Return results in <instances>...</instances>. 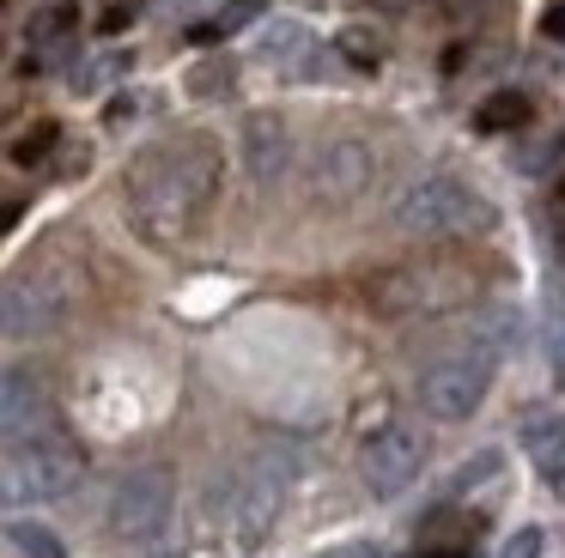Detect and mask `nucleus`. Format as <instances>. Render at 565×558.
<instances>
[{
    "instance_id": "3",
    "label": "nucleus",
    "mask_w": 565,
    "mask_h": 558,
    "mask_svg": "<svg viewBox=\"0 0 565 558\" xmlns=\"http://www.w3.org/2000/svg\"><path fill=\"white\" fill-rule=\"evenodd\" d=\"M74 310V279L55 261L19 267L13 279H0V340H38L67 322Z\"/></svg>"
},
{
    "instance_id": "32",
    "label": "nucleus",
    "mask_w": 565,
    "mask_h": 558,
    "mask_svg": "<svg viewBox=\"0 0 565 558\" xmlns=\"http://www.w3.org/2000/svg\"><path fill=\"white\" fill-rule=\"evenodd\" d=\"M171 7H177V0H171Z\"/></svg>"
},
{
    "instance_id": "5",
    "label": "nucleus",
    "mask_w": 565,
    "mask_h": 558,
    "mask_svg": "<svg viewBox=\"0 0 565 558\" xmlns=\"http://www.w3.org/2000/svg\"><path fill=\"white\" fill-rule=\"evenodd\" d=\"M171 504H177L171 468L122 473V485L110 492V534L128 552H152V546L164 540V528H171Z\"/></svg>"
},
{
    "instance_id": "30",
    "label": "nucleus",
    "mask_w": 565,
    "mask_h": 558,
    "mask_svg": "<svg viewBox=\"0 0 565 558\" xmlns=\"http://www.w3.org/2000/svg\"><path fill=\"white\" fill-rule=\"evenodd\" d=\"M19 213H25L19 201H7V206H0V230H13V225H19Z\"/></svg>"
},
{
    "instance_id": "24",
    "label": "nucleus",
    "mask_w": 565,
    "mask_h": 558,
    "mask_svg": "<svg viewBox=\"0 0 565 558\" xmlns=\"http://www.w3.org/2000/svg\"><path fill=\"white\" fill-rule=\"evenodd\" d=\"M135 19H140V0H116V7H104L98 31H104V36H116V31H128Z\"/></svg>"
},
{
    "instance_id": "9",
    "label": "nucleus",
    "mask_w": 565,
    "mask_h": 558,
    "mask_svg": "<svg viewBox=\"0 0 565 558\" xmlns=\"http://www.w3.org/2000/svg\"><path fill=\"white\" fill-rule=\"evenodd\" d=\"M286 485H292V455H286V449L256 455V468H249V480H244V497H237V528H244V540H262V528L280 516Z\"/></svg>"
},
{
    "instance_id": "27",
    "label": "nucleus",
    "mask_w": 565,
    "mask_h": 558,
    "mask_svg": "<svg viewBox=\"0 0 565 558\" xmlns=\"http://www.w3.org/2000/svg\"><path fill=\"white\" fill-rule=\"evenodd\" d=\"M329 558H402V552H390V546H341V552H329Z\"/></svg>"
},
{
    "instance_id": "28",
    "label": "nucleus",
    "mask_w": 565,
    "mask_h": 558,
    "mask_svg": "<svg viewBox=\"0 0 565 558\" xmlns=\"http://www.w3.org/2000/svg\"><path fill=\"white\" fill-rule=\"evenodd\" d=\"M541 31H547V36H565V7H547V19H541Z\"/></svg>"
},
{
    "instance_id": "4",
    "label": "nucleus",
    "mask_w": 565,
    "mask_h": 558,
    "mask_svg": "<svg viewBox=\"0 0 565 558\" xmlns=\"http://www.w3.org/2000/svg\"><path fill=\"white\" fill-rule=\"evenodd\" d=\"M487 225H492V206L456 176H426L395 201V230H407V237H468V230H487Z\"/></svg>"
},
{
    "instance_id": "15",
    "label": "nucleus",
    "mask_w": 565,
    "mask_h": 558,
    "mask_svg": "<svg viewBox=\"0 0 565 558\" xmlns=\"http://www.w3.org/2000/svg\"><path fill=\"white\" fill-rule=\"evenodd\" d=\"M262 19V0H232V7H220L207 24H195V43H220V36H232V31H244V24H256Z\"/></svg>"
},
{
    "instance_id": "23",
    "label": "nucleus",
    "mask_w": 565,
    "mask_h": 558,
    "mask_svg": "<svg viewBox=\"0 0 565 558\" xmlns=\"http://www.w3.org/2000/svg\"><path fill=\"white\" fill-rule=\"evenodd\" d=\"M492 473H499V449H487V455H475V461H468V468L450 480V492H475L480 480H492Z\"/></svg>"
},
{
    "instance_id": "1",
    "label": "nucleus",
    "mask_w": 565,
    "mask_h": 558,
    "mask_svg": "<svg viewBox=\"0 0 565 558\" xmlns=\"http://www.w3.org/2000/svg\"><path fill=\"white\" fill-rule=\"evenodd\" d=\"M213 194H220V146L207 133H177L164 146H147L128 164V218L159 249L195 237Z\"/></svg>"
},
{
    "instance_id": "18",
    "label": "nucleus",
    "mask_w": 565,
    "mask_h": 558,
    "mask_svg": "<svg viewBox=\"0 0 565 558\" xmlns=\"http://www.w3.org/2000/svg\"><path fill=\"white\" fill-rule=\"evenodd\" d=\"M13 546L31 552V558H67V546L55 540L50 528H38V522H13Z\"/></svg>"
},
{
    "instance_id": "26",
    "label": "nucleus",
    "mask_w": 565,
    "mask_h": 558,
    "mask_svg": "<svg viewBox=\"0 0 565 558\" xmlns=\"http://www.w3.org/2000/svg\"><path fill=\"white\" fill-rule=\"evenodd\" d=\"M122 67H128V55H110V61H98V67H92V73H74V85H79V92H92V85L116 79V73H122Z\"/></svg>"
},
{
    "instance_id": "11",
    "label": "nucleus",
    "mask_w": 565,
    "mask_h": 558,
    "mask_svg": "<svg viewBox=\"0 0 565 558\" xmlns=\"http://www.w3.org/2000/svg\"><path fill=\"white\" fill-rule=\"evenodd\" d=\"M286 158H292V133L280 116H249L244 121V164L256 182H280Z\"/></svg>"
},
{
    "instance_id": "20",
    "label": "nucleus",
    "mask_w": 565,
    "mask_h": 558,
    "mask_svg": "<svg viewBox=\"0 0 565 558\" xmlns=\"http://www.w3.org/2000/svg\"><path fill=\"white\" fill-rule=\"evenodd\" d=\"M541 346H547V371L565 383V310H559V303L547 310V328H541Z\"/></svg>"
},
{
    "instance_id": "13",
    "label": "nucleus",
    "mask_w": 565,
    "mask_h": 558,
    "mask_svg": "<svg viewBox=\"0 0 565 558\" xmlns=\"http://www.w3.org/2000/svg\"><path fill=\"white\" fill-rule=\"evenodd\" d=\"M529 121V97L523 92H492L487 104L475 109V128L480 133H516Z\"/></svg>"
},
{
    "instance_id": "16",
    "label": "nucleus",
    "mask_w": 565,
    "mask_h": 558,
    "mask_svg": "<svg viewBox=\"0 0 565 558\" xmlns=\"http://www.w3.org/2000/svg\"><path fill=\"white\" fill-rule=\"evenodd\" d=\"M334 49H341L353 67H377V61H383V36L365 31V24H347V31L334 36Z\"/></svg>"
},
{
    "instance_id": "21",
    "label": "nucleus",
    "mask_w": 565,
    "mask_h": 558,
    "mask_svg": "<svg viewBox=\"0 0 565 558\" xmlns=\"http://www.w3.org/2000/svg\"><path fill=\"white\" fill-rule=\"evenodd\" d=\"M67 31H74V12H67V7L38 12V24H31V43H43V49H55V43H62V49H67Z\"/></svg>"
},
{
    "instance_id": "31",
    "label": "nucleus",
    "mask_w": 565,
    "mask_h": 558,
    "mask_svg": "<svg viewBox=\"0 0 565 558\" xmlns=\"http://www.w3.org/2000/svg\"><path fill=\"white\" fill-rule=\"evenodd\" d=\"M553 230H559V243H565V194H559V206H553Z\"/></svg>"
},
{
    "instance_id": "2",
    "label": "nucleus",
    "mask_w": 565,
    "mask_h": 558,
    "mask_svg": "<svg viewBox=\"0 0 565 558\" xmlns=\"http://www.w3.org/2000/svg\"><path fill=\"white\" fill-rule=\"evenodd\" d=\"M86 473V455L67 431H50L38 443H19L13 461L0 468V504H55Z\"/></svg>"
},
{
    "instance_id": "7",
    "label": "nucleus",
    "mask_w": 565,
    "mask_h": 558,
    "mask_svg": "<svg viewBox=\"0 0 565 558\" xmlns=\"http://www.w3.org/2000/svg\"><path fill=\"white\" fill-rule=\"evenodd\" d=\"M419 468H426V437L402 419L371 431L365 449H359V473H365L371 497H402L407 485L419 480Z\"/></svg>"
},
{
    "instance_id": "14",
    "label": "nucleus",
    "mask_w": 565,
    "mask_h": 558,
    "mask_svg": "<svg viewBox=\"0 0 565 558\" xmlns=\"http://www.w3.org/2000/svg\"><path fill=\"white\" fill-rule=\"evenodd\" d=\"M305 49H310V31H305V24H292V19H280V24L262 31V61H274V67H298Z\"/></svg>"
},
{
    "instance_id": "19",
    "label": "nucleus",
    "mask_w": 565,
    "mask_h": 558,
    "mask_svg": "<svg viewBox=\"0 0 565 558\" xmlns=\"http://www.w3.org/2000/svg\"><path fill=\"white\" fill-rule=\"evenodd\" d=\"M553 158H565V140H559V133H547V140H529L523 152H516V170H523V176H541Z\"/></svg>"
},
{
    "instance_id": "29",
    "label": "nucleus",
    "mask_w": 565,
    "mask_h": 558,
    "mask_svg": "<svg viewBox=\"0 0 565 558\" xmlns=\"http://www.w3.org/2000/svg\"><path fill=\"white\" fill-rule=\"evenodd\" d=\"M419 558H475V552H468V546H426Z\"/></svg>"
},
{
    "instance_id": "12",
    "label": "nucleus",
    "mask_w": 565,
    "mask_h": 558,
    "mask_svg": "<svg viewBox=\"0 0 565 558\" xmlns=\"http://www.w3.org/2000/svg\"><path fill=\"white\" fill-rule=\"evenodd\" d=\"M529 455H535V473L565 497V419H541L529 425Z\"/></svg>"
},
{
    "instance_id": "25",
    "label": "nucleus",
    "mask_w": 565,
    "mask_h": 558,
    "mask_svg": "<svg viewBox=\"0 0 565 558\" xmlns=\"http://www.w3.org/2000/svg\"><path fill=\"white\" fill-rule=\"evenodd\" d=\"M499 558H541V528H516Z\"/></svg>"
},
{
    "instance_id": "8",
    "label": "nucleus",
    "mask_w": 565,
    "mask_h": 558,
    "mask_svg": "<svg viewBox=\"0 0 565 558\" xmlns=\"http://www.w3.org/2000/svg\"><path fill=\"white\" fill-rule=\"evenodd\" d=\"M55 431V395L38 371L13 364L0 371V443H38V437Z\"/></svg>"
},
{
    "instance_id": "22",
    "label": "nucleus",
    "mask_w": 565,
    "mask_h": 558,
    "mask_svg": "<svg viewBox=\"0 0 565 558\" xmlns=\"http://www.w3.org/2000/svg\"><path fill=\"white\" fill-rule=\"evenodd\" d=\"M55 140H62V128H55V121H38V128H31L25 140L13 146V158H19V164H43V158H50V146H55Z\"/></svg>"
},
{
    "instance_id": "17",
    "label": "nucleus",
    "mask_w": 565,
    "mask_h": 558,
    "mask_svg": "<svg viewBox=\"0 0 565 558\" xmlns=\"http://www.w3.org/2000/svg\"><path fill=\"white\" fill-rule=\"evenodd\" d=\"M232 79H237L232 61H201V67L189 73V92H195V97H225V92H232Z\"/></svg>"
},
{
    "instance_id": "6",
    "label": "nucleus",
    "mask_w": 565,
    "mask_h": 558,
    "mask_svg": "<svg viewBox=\"0 0 565 558\" xmlns=\"http://www.w3.org/2000/svg\"><path fill=\"white\" fill-rule=\"evenodd\" d=\"M492 364L499 358L487 346H468V352H450V358L426 364L419 371V407L431 419H468L492 388Z\"/></svg>"
},
{
    "instance_id": "10",
    "label": "nucleus",
    "mask_w": 565,
    "mask_h": 558,
    "mask_svg": "<svg viewBox=\"0 0 565 558\" xmlns=\"http://www.w3.org/2000/svg\"><path fill=\"white\" fill-rule=\"evenodd\" d=\"M371 176H377V158H371L365 140L322 146V158H317V194H322V201H334V206L359 201V194L371 189Z\"/></svg>"
}]
</instances>
